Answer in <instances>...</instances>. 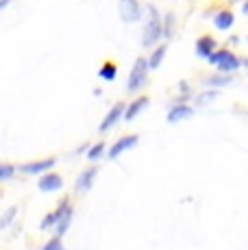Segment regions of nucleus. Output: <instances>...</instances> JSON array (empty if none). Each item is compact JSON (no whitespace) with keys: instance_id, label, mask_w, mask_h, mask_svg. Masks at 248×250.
Segmentation results:
<instances>
[{"instance_id":"1","label":"nucleus","mask_w":248,"mask_h":250,"mask_svg":"<svg viewBox=\"0 0 248 250\" xmlns=\"http://www.w3.org/2000/svg\"><path fill=\"white\" fill-rule=\"evenodd\" d=\"M144 9L150 13V16L144 24V31H142V46L144 48H157L159 42L164 40V35H161V13L155 4H148V7H144Z\"/></svg>"},{"instance_id":"2","label":"nucleus","mask_w":248,"mask_h":250,"mask_svg":"<svg viewBox=\"0 0 248 250\" xmlns=\"http://www.w3.org/2000/svg\"><path fill=\"white\" fill-rule=\"evenodd\" d=\"M207 61L216 68L218 74H224V76H231L233 72H237L240 70V65H242V59L235 55V52L228 50V48H220V50H216Z\"/></svg>"},{"instance_id":"3","label":"nucleus","mask_w":248,"mask_h":250,"mask_svg":"<svg viewBox=\"0 0 248 250\" xmlns=\"http://www.w3.org/2000/svg\"><path fill=\"white\" fill-rule=\"evenodd\" d=\"M148 63H146V57H137L135 63H133L131 72H128V81H126V91H140L148 81Z\"/></svg>"},{"instance_id":"4","label":"nucleus","mask_w":248,"mask_h":250,"mask_svg":"<svg viewBox=\"0 0 248 250\" xmlns=\"http://www.w3.org/2000/svg\"><path fill=\"white\" fill-rule=\"evenodd\" d=\"M57 211H59V218H57V224H55V237L61 239L65 233H68L70 222H72V215H74V209H72V203H70V198L61 200V205L57 207Z\"/></svg>"},{"instance_id":"5","label":"nucleus","mask_w":248,"mask_h":250,"mask_svg":"<svg viewBox=\"0 0 248 250\" xmlns=\"http://www.w3.org/2000/svg\"><path fill=\"white\" fill-rule=\"evenodd\" d=\"M118 13H120L122 22H140L142 18H144V7H142L140 2H135V0H122L120 4H118Z\"/></svg>"},{"instance_id":"6","label":"nucleus","mask_w":248,"mask_h":250,"mask_svg":"<svg viewBox=\"0 0 248 250\" xmlns=\"http://www.w3.org/2000/svg\"><path fill=\"white\" fill-rule=\"evenodd\" d=\"M137 144H140V135H135V133H133V135H124L120 139H116V142L109 146V150H107V159H118L122 152L135 148Z\"/></svg>"},{"instance_id":"7","label":"nucleus","mask_w":248,"mask_h":250,"mask_svg":"<svg viewBox=\"0 0 248 250\" xmlns=\"http://www.w3.org/2000/svg\"><path fill=\"white\" fill-rule=\"evenodd\" d=\"M96 176H98V167H96V166L85 167V170L79 174L76 183H74V191H76V194H87V191L92 189V185H94V181H96Z\"/></svg>"},{"instance_id":"8","label":"nucleus","mask_w":248,"mask_h":250,"mask_svg":"<svg viewBox=\"0 0 248 250\" xmlns=\"http://www.w3.org/2000/svg\"><path fill=\"white\" fill-rule=\"evenodd\" d=\"M124 107H126V103H116V104H113V107L107 111V115L103 118V122H100L98 131H100V133L111 131V128L116 126V124L122 120V115H124Z\"/></svg>"},{"instance_id":"9","label":"nucleus","mask_w":248,"mask_h":250,"mask_svg":"<svg viewBox=\"0 0 248 250\" xmlns=\"http://www.w3.org/2000/svg\"><path fill=\"white\" fill-rule=\"evenodd\" d=\"M55 166H57V159H55V157H48V159L22 163L20 172H24V174H46V172H50Z\"/></svg>"},{"instance_id":"10","label":"nucleus","mask_w":248,"mask_h":250,"mask_svg":"<svg viewBox=\"0 0 248 250\" xmlns=\"http://www.w3.org/2000/svg\"><path fill=\"white\" fill-rule=\"evenodd\" d=\"M37 187H40L41 191H46V194H50V191H59L61 187H63V179H61L59 174H55V172H46V174L40 176Z\"/></svg>"},{"instance_id":"11","label":"nucleus","mask_w":248,"mask_h":250,"mask_svg":"<svg viewBox=\"0 0 248 250\" xmlns=\"http://www.w3.org/2000/svg\"><path fill=\"white\" fill-rule=\"evenodd\" d=\"M148 104H150L148 96H140V98H135L131 104H126V107H124V115H122L124 122H131V120H135L137 115H140L146 107H148Z\"/></svg>"},{"instance_id":"12","label":"nucleus","mask_w":248,"mask_h":250,"mask_svg":"<svg viewBox=\"0 0 248 250\" xmlns=\"http://www.w3.org/2000/svg\"><path fill=\"white\" fill-rule=\"evenodd\" d=\"M192 115H194V107H189V104H185V103H176L168 111V122L179 124V122H183V120L192 118Z\"/></svg>"},{"instance_id":"13","label":"nucleus","mask_w":248,"mask_h":250,"mask_svg":"<svg viewBox=\"0 0 248 250\" xmlns=\"http://www.w3.org/2000/svg\"><path fill=\"white\" fill-rule=\"evenodd\" d=\"M216 50H218V42L211 35H200L196 40V55L203 57V59H209Z\"/></svg>"},{"instance_id":"14","label":"nucleus","mask_w":248,"mask_h":250,"mask_svg":"<svg viewBox=\"0 0 248 250\" xmlns=\"http://www.w3.org/2000/svg\"><path fill=\"white\" fill-rule=\"evenodd\" d=\"M235 24V13L231 9H218V13L213 16V26L218 31H228Z\"/></svg>"},{"instance_id":"15","label":"nucleus","mask_w":248,"mask_h":250,"mask_svg":"<svg viewBox=\"0 0 248 250\" xmlns=\"http://www.w3.org/2000/svg\"><path fill=\"white\" fill-rule=\"evenodd\" d=\"M233 76H224V74H218V72H213V74H209L207 79H205V85H207V89H218V87H227V85H231Z\"/></svg>"},{"instance_id":"16","label":"nucleus","mask_w":248,"mask_h":250,"mask_svg":"<svg viewBox=\"0 0 248 250\" xmlns=\"http://www.w3.org/2000/svg\"><path fill=\"white\" fill-rule=\"evenodd\" d=\"M165 52H168V46H157L155 50L150 52L148 59H146V63H148V70H157L161 63H164Z\"/></svg>"},{"instance_id":"17","label":"nucleus","mask_w":248,"mask_h":250,"mask_svg":"<svg viewBox=\"0 0 248 250\" xmlns=\"http://www.w3.org/2000/svg\"><path fill=\"white\" fill-rule=\"evenodd\" d=\"M174 26H176L174 13H165V16H161V35H164L165 40H170V37L174 35Z\"/></svg>"},{"instance_id":"18","label":"nucleus","mask_w":248,"mask_h":250,"mask_svg":"<svg viewBox=\"0 0 248 250\" xmlns=\"http://www.w3.org/2000/svg\"><path fill=\"white\" fill-rule=\"evenodd\" d=\"M98 76L103 81H107V83H113L118 76V65L113 63V61H107V63H103V68L98 70Z\"/></svg>"},{"instance_id":"19","label":"nucleus","mask_w":248,"mask_h":250,"mask_svg":"<svg viewBox=\"0 0 248 250\" xmlns=\"http://www.w3.org/2000/svg\"><path fill=\"white\" fill-rule=\"evenodd\" d=\"M104 150H107V144L104 142H98V144H94V146H89V150H87V159L89 161H98V159H103L104 157Z\"/></svg>"},{"instance_id":"20","label":"nucleus","mask_w":248,"mask_h":250,"mask_svg":"<svg viewBox=\"0 0 248 250\" xmlns=\"http://www.w3.org/2000/svg\"><path fill=\"white\" fill-rule=\"evenodd\" d=\"M218 96H220V91L218 89H205V91H200V94L196 96V104L205 107V104H209L211 100H216Z\"/></svg>"},{"instance_id":"21","label":"nucleus","mask_w":248,"mask_h":250,"mask_svg":"<svg viewBox=\"0 0 248 250\" xmlns=\"http://www.w3.org/2000/svg\"><path fill=\"white\" fill-rule=\"evenodd\" d=\"M57 218H59V211H52V213H48V215H46V218L44 220H41V222H40V229L41 230H48V229H55V224H57Z\"/></svg>"},{"instance_id":"22","label":"nucleus","mask_w":248,"mask_h":250,"mask_svg":"<svg viewBox=\"0 0 248 250\" xmlns=\"http://www.w3.org/2000/svg\"><path fill=\"white\" fill-rule=\"evenodd\" d=\"M16 174V166L11 163H0V181H9Z\"/></svg>"},{"instance_id":"23","label":"nucleus","mask_w":248,"mask_h":250,"mask_svg":"<svg viewBox=\"0 0 248 250\" xmlns=\"http://www.w3.org/2000/svg\"><path fill=\"white\" fill-rule=\"evenodd\" d=\"M16 213H18V209H16V207H11V209H9L7 213H4L2 218H0V229H7L9 224H11V220L16 218Z\"/></svg>"},{"instance_id":"24","label":"nucleus","mask_w":248,"mask_h":250,"mask_svg":"<svg viewBox=\"0 0 248 250\" xmlns=\"http://www.w3.org/2000/svg\"><path fill=\"white\" fill-rule=\"evenodd\" d=\"M41 250H63V242H61L59 237H52L48 244H44V248Z\"/></svg>"},{"instance_id":"25","label":"nucleus","mask_w":248,"mask_h":250,"mask_svg":"<svg viewBox=\"0 0 248 250\" xmlns=\"http://www.w3.org/2000/svg\"><path fill=\"white\" fill-rule=\"evenodd\" d=\"M179 94H183V96H189V83H179Z\"/></svg>"},{"instance_id":"26","label":"nucleus","mask_w":248,"mask_h":250,"mask_svg":"<svg viewBox=\"0 0 248 250\" xmlns=\"http://www.w3.org/2000/svg\"><path fill=\"white\" fill-rule=\"evenodd\" d=\"M242 13H244V16H248V2L242 4Z\"/></svg>"}]
</instances>
